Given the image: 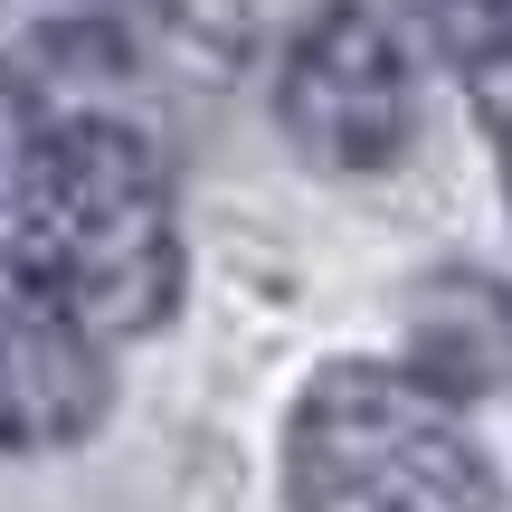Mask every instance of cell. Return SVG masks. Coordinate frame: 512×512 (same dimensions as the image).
I'll list each match as a JSON object with an SVG mask.
<instances>
[{
    "mask_svg": "<svg viewBox=\"0 0 512 512\" xmlns=\"http://www.w3.org/2000/svg\"><path fill=\"white\" fill-rule=\"evenodd\" d=\"M0 285L86 342H133L181 304L171 181L133 124H38L0 200Z\"/></svg>",
    "mask_w": 512,
    "mask_h": 512,
    "instance_id": "cell-1",
    "label": "cell"
},
{
    "mask_svg": "<svg viewBox=\"0 0 512 512\" xmlns=\"http://www.w3.org/2000/svg\"><path fill=\"white\" fill-rule=\"evenodd\" d=\"M285 512H503V484L437 380L332 361L285 418Z\"/></svg>",
    "mask_w": 512,
    "mask_h": 512,
    "instance_id": "cell-2",
    "label": "cell"
},
{
    "mask_svg": "<svg viewBox=\"0 0 512 512\" xmlns=\"http://www.w3.org/2000/svg\"><path fill=\"white\" fill-rule=\"evenodd\" d=\"M275 124L323 171H389L418 133V67L370 0H323L275 67Z\"/></svg>",
    "mask_w": 512,
    "mask_h": 512,
    "instance_id": "cell-3",
    "label": "cell"
},
{
    "mask_svg": "<svg viewBox=\"0 0 512 512\" xmlns=\"http://www.w3.org/2000/svg\"><path fill=\"white\" fill-rule=\"evenodd\" d=\"M95 418H105L95 342L0 285V446H29V456L38 446H76Z\"/></svg>",
    "mask_w": 512,
    "mask_h": 512,
    "instance_id": "cell-4",
    "label": "cell"
},
{
    "mask_svg": "<svg viewBox=\"0 0 512 512\" xmlns=\"http://www.w3.org/2000/svg\"><path fill=\"white\" fill-rule=\"evenodd\" d=\"M418 19L465 76L512 67V0H418Z\"/></svg>",
    "mask_w": 512,
    "mask_h": 512,
    "instance_id": "cell-5",
    "label": "cell"
},
{
    "mask_svg": "<svg viewBox=\"0 0 512 512\" xmlns=\"http://www.w3.org/2000/svg\"><path fill=\"white\" fill-rule=\"evenodd\" d=\"M475 114H484V133H494V162H503V190H512V67L475 76Z\"/></svg>",
    "mask_w": 512,
    "mask_h": 512,
    "instance_id": "cell-6",
    "label": "cell"
},
{
    "mask_svg": "<svg viewBox=\"0 0 512 512\" xmlns=\"http://www.w3.org/2000/svg\"><path fill=\"white\" fill-rule=\"evenodd\" d=\"M29 133H38V114H29V95L10 86V67H0V200H10V181H19V152H29Z\"/></svg>",
    "mask_w": 512,
    "mask_h": 512,
    "instance_id": "cell-7",
    "label": "cell"
}]
</instances>
